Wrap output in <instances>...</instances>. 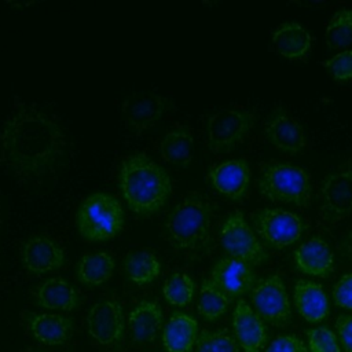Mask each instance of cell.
<instances>
[{
	"label": "cell",
	"mask_w": 352,
	"mask_h": 352,
	"mask_svg": "<svg viewBox=\"0 0 352 352\" xmlns=\"http://www.w3.org/2000/svg\"><path fill=\"white\" fill-rule=\"evenodd\" d=\"M258 191L272 202L305 208L311 202V176L302 168L286 161H267L258 166Z\"/></svg>",
	"instance_id": "obj_4"
},
{
	"label": "cell",
	"mask_w": 352,
	"mask_h": 352,
	"mask_svg": "<svg viewBox=\"0 0 352 352\" xmlns=\"http://www.w3.org/2000/svg\"><path fill=\"white\" fill-rule=\"evenodd\" d=\"M67 157V138L55 117L37 103L14 98L0 128V166L23 182L54 175Z\"/></svg>",
	"instance_id": "obj_1"
},
{
	"label": "cell",
	"mask_w": 352,
	"mask_h": 352,
	"mask_svg": "<svg viewBox=\"0 0 352 352\" xmlns=\"http://www.w3.org/2000/svg\"><path fill=\"white\" fill-rule=\"evenodd\" d=\"M76 226L82 239L100 242L117 236L124 227V209L107 192L96 191L82 199L76 212Z\"/></svg>",
	"instance_id": "obj_5"
},
{
	"label": "cell",
	"mask_w": 352,
	"mask_h": 352,
	"mask_svg": "<svg viewBox=\"0 0 352 352\" xmlns=\"http://www.w3.org/2000/svg\"><path fill=\"white\" fill-rule=\"evenodd\" d=\"M118 182L129 209L139 216L160 212L172 194L170 176L144 153H133L122 160Z\"/></svg>",
	"instance_id": "obj_2"
},
{
	"label": "cell",
	"mask_w": 352,
	"mask_h": 352,
	"mask_svg": "<svg viewBox=\"0 0 352 352\" xmlns=\"http://www.w3.org/2000/svg\"><path fill=\"white\" fill-rule=\"evenodd\" d=\"M122 267L126 278L138 286L153 283L162 270L160 258L150 249H133L128 252L122 260Z\"/></svg>",
	"instance_id": "obj_26"
},
{
	"label": "cell",
	"mask_w": 352,
	"mask_h": 352,
	"mask_svg": "<svg viewBox=\"0 0 352 352\" xmlns=\"http://www.w3.org/2000/svg\"><path fill=\"white\" fill-rule=\"evenodd\" d=\"M194 349L195 352H239V345L227 329H204L198 334Z\"/></svg>",
	"instance_id": "obj_31"
},
{
	"label": "cell",
	"mask_w": 352,
	"mask_h": 352,
	"mask_svg": "<svg viewBox=\"0 0 352 352\" xmlns=\"http://www.w3.org/2000/svg\"><path fill=\"white\" fill-rule=\"evenodd\" d=\"M263 131L275 148L290 155L301 153L308 143L302 125L282 106L268 114Z\"/></svg>",
	"instance_id": "obj_13"
},
{
	"label": "cell",
	"mask_w": 352,
	"mask_h": 352,
	"mask_svg": "<svg viewBox=\"0 0 352 352\" xmlns=\"http://www.w3.org/2000/svg\"><path fill=\"white\" fill-rule=\"evenodd\" d=\"M213 206L201 192H190L168 213L164 234L180 250H198L210 239Z\"/></svg>",
	"instance_id": "obj_3"
},
{
	"label": "cell",
	"mask_w": 352,
	"mask_h": 352,
	"mask_svg": "<svg viewBox=\"0 0 352 352\" xmlns=\"http://www.w3.org/2000/svg\"><path fill=\"white\" fill-rule=\"evenodd\" d=\"M324 38L331 50L345 48L352 44V8H338L329 19Z\"/></svg>",
	"instance_id": "obj_30"
},
{
	"label": "cell",
	"mask_w": 352,
	"mask_h": 352,
	"mask_svg": "<svg viewBox=\"0 0 352 352\" xmlns=\"http://www.w3.org/2000/svg\"><path fill=\"white\" fill-rule=\"evenodd\" d=\"M198 334V322L191 315L173 311L162 327V345L166 352H192Z\"/></svg>",
	"instance_id": "obj_21"
},
{
	"label": "cell",
	"mask_w": 352,
	"mask_h": 352,
	"mask_svg": "<svg viewBox=\"0 0 352 352\" xmlns=\"http://www.w3.org/2000/svg\"><path fill=\"white\" fill-rule=\"evenodd\" d=\"M296 268L305 275L327 278L334 271V253L320 236L301 242L293 252Z\"/></svg>",
	"instance_id": "obj_19"
},
{
	"label": "cell",
	"mask_w": 352,
	"mask_h": 352,
	"mask_svg": "<svg viewBox=\"0 0 352 352\" xmlns=\"http://www.w3.org/2000/svg\"><path fill=\"white\" fill-rule=\"evenodd\" d=\"M322 65L338 81L352 78V50H342L336 55L324 59Z\"/></svg>",
	"instance_id": "obj_33"
},
{
	"label": "cell",
	"mask_w": 352,
	"mask_h": 352,
	"mask_svg": "<svg viewBox=\"0 0 352 352\" xmlns=\"http://www.w3.org/2000/svg\"><path fill=\"white\" fill-rule=\"evenodd\" d=\"M22 319L29 334L43 345H65L73 334L74 320L65 314L25 311Z\"/></svg>",
	"instance_id": "obj_15"
},
{
	"label": "cell",
	"mask_w": 352,
	"mask_h": 352,
	"mask_svg": "<svg viewBox=\"0 0 352 352\" xmlns=\"http://www.w3.org/2000/svg\"><path fill=\"white\" fill-rule=\"evenodd\" d=\"M333 298L336 305L352 309V272L344 274L333 287Z\"/></svg>",
	"instance_id": "obj_34"
},
{
	"label": "cell",
	"mask_w": 352,
	"mask_h": 352,
	"mask_svg": "<svg viewBox=\"0 0 352 352\" xmlns=\"http://www.w3.org/2000/svg\"><path fill=\"white\" fill-rule=\"evenodd\" d=\"M264 352H308V348L298 337L283 334L278 336Z\"/></svg>",
	"instance_id": "obj_35"
},
{
	"label": "cell",
	"mask_w": 352,
	"mask_h": 352,
	"mask_svg": "<svg viewBox=\"0 0 352 352\" xmlns=\"http://www.w3.org/2000/svg\"><path fill=\"white\" fill-rule=\"evenodd\" d=\"M21 352H48V351L41 349V348H36V346H28V348L22 349Z\"/></svg>",
	"instance_id": "obj_38"
},
{
	"label": "cell",
	"mask_w": 352,
	"mask_h": 352,
	"mask_svg": "<svg viewBox=\"0 0 352 352\" xmlns=\"http://www.w3.org/2000/svg\"><path fill=\"white\" fill-rule=\"evenodd\" d=\"M220 242L228 256L260 265L268 258V253L256 236L254 231L241 210H234L226 216L220 227Z\"/></svg>",
	"instance_id": "obj_9"
},
{
	"label": "cell",
	"mask_w": 352,
	"mask_h": 352,
	"mask_svg": "<svg viewBox=\"0 0 352 352\" xmlns=\"http://www.w3.org/2000/svg\"><path fill=\"white\" fill-rule=\"evenodd\" d=\"M340 249L342 250L344 256L352 261V230H349L344 238L341 239V243H340Z\"/></svg>",
	"instance_id": "obj_37"
},
{
	"label": "cell",
	"mask_w": 352,
	"mask_h": 352,
	"mask_svg": "<svg viewBox=\"0 0 352 352\" xmlns=\"http://www.w3.org/2000/svg\"><path fill=\"white\" fill-rule=\"evenodd\" d=\"M162 327L164 312L161 305L155 301L140 300L128 315V329L136 344H153Z\"/></svg>",
	"instance_id": "obj_20"
},
{
	"label": "cell",
	"mask_w": 352,
	"mask_h": 352,
	"mask_svg": "<svg viewBox=\"0 0 352 352\" xmlns=\"http://www.w3.org/2000/svg\"><path fill=\"white\" fill-rule=\"evenodd\" d=\"M34 300L41 308L60 312L74 311L80 304L78 292L62 276H52L37 285Z\"/></svg>",
	"instance_id": "obj_22"
},
{
	"label": "cell",
	"mask_w": 352,
	"mask_h": 352,
	"mask_svg": "<svg viewBox=\"0 0 352 352\" xmlns=\"http://www.w3.org/2000/svg\"><path fill=\"white\" fill-rule=\"evenodd\" d=\"M234 337L243 352H261L267 344V327L257 312L239 298L232 312Z\"/></svg>",
	"instance_id": "obj_18"
},
{
	"label": "cell",
	"mask_w": 352,
	"mask_h": 352,
	"mask_svg": "<svg viewBox=\"0 0 352 352\" xmlns=\"http://www.w3.org/2000/svg\"><path fill=\"white\" fill-rule=\"evenodd\" d=\"M162 158L179 168H186L194 158V135L190 126L176 125L170 128L160 143Z\"/></svg>",
	"instance_id": "obj_25"
},
{
	"label": "cell",
	"mask_w": 352,
	"mask_h": 352,
	"mask_svg": "<svg viewBox=\"0 0 352 352\" xmlns=\"http://www.w3.org/2000/svg\"><path fill=\"white\" fill-rule=\"evenodd\" d=\"M319 210L326 221L352 216V161L330 169L319 187Z\"/></svg>",
	"instance_id": "obj_7"
},
{
	"label": "cell",
	"mask_w": 352,
	"mask_h": 352,
	"mask_svg": "<svg viewBox=\"0 0 352 352\" xmlns=\"http://www.w3.org/2000/svg\"><path fill=\"white\" fill-rule=\"evenodd\" d=\"M208 279L231 298L250 292L256 285L253 267L246 261L231 256L219 258Z\"/></svg>",
	"instance_id": "obj_16"
},
{
	"label": "cell",
	"mask_w": 352,
	"mask_h": 352,
	"mask_svg": "<svg viewBox=\"0 0 352 352\" xmlns=\"http://www.w3.org/2000/svg\"><path fill=\"white\" fill-rule=\"evenodd\" d=\"M336 330L345 352H352V315H341L336 320Z\"/></svg>",
	"instance_id": "obj_36"
},
{
	"label": "cell",
	"mask_w": 352,
	"mask_h": 352,
	"mask_svg": "<svg viewBox=\"0 0 352 352\" xmlns=\"http://www.w3.org/2000/svg\"><path fill=\"white\" fill-rule=\"evenodd\" d=\"M116 261L107 252H88L80 257L76 265L77 279L85 286L106 283L114 272Z\"/></svg>",
	"instance_id": "obj_27"
},
{
	"label": "cell",
	"mask_w": 352,
	"mask_h": 352,
	"mask_svg": "<svg viewBox=\"0 0 352 352\" xmlns=\"http://www.w3.org/2000/svg\"><path fill=\"white\" fill-rule=\"evenodd\" d=\"M254 231L275 249H283L297 242L304 232L302 219L282 208H258L252 214Z\"/></svg>",
	"instance_id": "obj_8"
},
{
	"label": "cell",
	"mask_w": 352,
	"mask_h": 352,
	"mask_svg": "<svg viewBox=\"0 0 352 352\" xmlns=\"http://www.w3.org/2000/svg\"><path fill=\"white\" fill-rule=\"evenodd\" d=\"M88 334L102 346H113L122 340L125 318L122 305L113 298L92 304L87 315Z\"/></svg>",
	"instance_id": "obj_12"
},
{
	"label": "cell",
	"mask_w": 352,
	"mask_h": 352,
	"mask_svg": "<svg viewBox=\"0 0 352 352\" xmlns=\"http://www.w3.org/2000/svg\"><path fill=\"white\" fill-rule=\"evenodd\" d=\"M256 122V114L243 107H220L205 122L206 143L213 153H227L238 146Z\"/></svg>",
	"instance_id": "obj_6"
},
{
	"label": "cell",
	"mask_w": 352,
	"mask_h": 352,
	"mask_svg": "<svg viewBox=\"0 0 352 352\" xmlns=\"http://www.w3.org/2000/svg\"><path fill=\"white\" fill-rule=\"evenodd\" d=\"M309 352H341L338 338L329 327H315L307 331Z\"/></svg>",
	"instance_id": "obj_32"
},
{
	"label": "cell",
	"mask_w": 352,
	"mask_h": 352,
	"mask_svg": "<svg viewBox=\"0 0 352 352\" xmlns=\"http://www.w3.org/2000/svg\"><path fill=\"white\" fill-rule=\"evenodd\" d=\"M250 168L242 158H231L214 164L208 175V183L221 195L238 201L242 199L250 184Z\"/></svg>",
	"instance_id": "obj_17"
},
{
	"label": "cell",
	"mask_w": 352,
	"mask_h": 352,
	"mask_svg": "<svg viewBox=\"0 0 352 352\" xmlns=\"http://www.w3.org/2000/svg\"><path fill=\"white\" fill-rule=\"evenodd\" d=\"M195 282L186 272H172L164 282L162 294L165 301L173 307L188 305L195 296Z\"/></svg>",
	"instance_id": "obj_29"
},
{
	"label": "cell",
	"mask_w": 352,
	"mask_h": 352,
	"mask_svg": "<svg viewBox=\"0 0 352 352\" xmlns=\"http://www.w3.org/2000/svg\"><path fill=\"white\" fill-rule=\"evenodd\" d=\"M294 305L308 323H319L329 315L327 294L320 283L298 279L293 292Z\"/></svg>",
	"instance_id": "obj_23"
},
{
	"label": "cell",
	"mask_w": 352,
	"mask_h": 352,
	"mask_svg": "<svg viewBox=\"0 0 352 352\" xmlns=\"http://www.w3.org/2000/svg\"><path fill=\"white\" fill-rule=\"evenodd\" d=\"M1 226H3V216H1V209H0V231H1Z\"/></svg>",
	"instance_id": "obj_39"
},
{
	"label": "cell",
	"mask_w": 352,
	"mask_h": 352,
	"mask_svg": "<svg viewBox=\"0 0 352 352\" xmlns=\"http://www.w3.org/2000/svg\"><path fill=\"white\" fill-rule=\"evenodd\" d=\"M250 301L257 315L271 324H285L292 316L286 286L276 274H271L256 282L250 290Z\"/></svg>",
	"instance_id": "obj_11"
},
{
	"label": "cell",
	"mask_w": 352,
	"mask_h": 352,
	"mask_svg": "<svg viewBox=\"0 0 352 352\" xmlns=\"http://www.w3.org/2000/svg\"><path fill=\"white\" fill-rule=\"evenodd\" d=\"M21 260L26 271L33 275H43L56 271L66 261L65 250L48 235H33L21 248Z\"/></svg>",
	"instance_id": "obj_14"
},
{
	"label": "cell",
	"mask_w": 352,
	"mask_h": 352,
	"mask_svg": "<svg viewBox=\"0 0 352 352\" xmlns=\"http://www.w3.org/2000/svg\"><path fill=\"white\" fill-rule=\"evenodd\" d=\"M173 100L157 91H139L126 96L121 106V118L124 126L142 133L155 126L162 116L173 109Z\"/></svg>",
	"instance_id": "obj_10"
},
{
	"label": "cell",
	"mask_w": 352,
	"mask_h": 352,
	"mask_svg": "<svg viewBox=\"0 0 352 352\" xmlns=\"http://www.w3.org/2000/svg\"><path fill=\"white\" fill-rule=\"evenodd\" d=\"M271 41L275 50L289 58H304L311 50V34L297 21H285L271 32Z\"/></svg>",
	"instance_id": "obj_24"
},
{
	"label": "cell",
	"mask_w": 352,
	"mask_h": 352,
	"mask_svg": "<svg viewBox=\"0 0 352 352\" xmlns=\"http://www.w3.org/2000/svg\"><path fill=\"white\" fill-rule=\"evenodd\" d=\"M231 300V297H228L206 278L201 283L197 309L204 319L213 322L227 312Z\"/></svg>",
	"instance_id": "obj_28"
}]
</instances>
